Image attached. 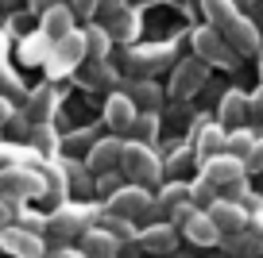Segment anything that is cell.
Masks as SVG:
<instances>
[{"label": "cell", "mask_w": 263, "mask_h": 258, "mask_svg": "<svg viewBox=\"0 0 263 258\" xmlns=\"http://www.w3.org/2000/svg\"><path fill=\"white\" fill-rule=\"evenodd\" d=\"M201 178H205L217 193H229L224 201L244 204V178H248V169H244V162H240V158L217 154V158H209L205 166H201Z\"/></svg>", "instance_id": "cell-2"}, {"label": "cell", "mask_w": 263, "mask_h": 258, "mask_svg": "<svg viewBox=\"0 0 263 258\" xmlns=\"http://www.w3.org/2000/svg\"><path fill=\"white\" fill-rule=\"evenodd\" d=\"M244 169H248V174H263V135H255V146H252V154L244 158Z\"/></svg>", "instance_id": "cell-30"}, {"label": "cell", "mask_w": 263, "mask_h": 258, "mask_svg": "<svg viewBox=\"0 0 263 258\" xmlns=\"http://www.w3.org/2000/svg\"><path fill=\"white\" fill-rule=\"evenodd\" d=\"M82 62H85V31H74V35H66V39H58L54 47H50L47 73L50 77H62V73L78 70Z\"/></svg>", "instance_id": "cell-8"}, {"label": "cell", "mask_w": 263, "mask_h": 258, "mask_svg": "<svg viewBox=\"0 0 263 258\" xmlns=\"http://www.w3.org/2000/svg\"><path fill=\"white\" fill-rule=\"evenodd\" d=\"M217 201H221V193H217V189L209 185L205 178H197L194 185H190V204H194L197 212H209V208H213Z\"/></svg>", "instance_id": "cell-27"}, {"label": "cell", "mask_w": 263, "mask_h": 258, "mask_svg": "<svg viewBox=\"0 0 263 258\" xmlns=\"http://www.w3.org/2000/svg\"><path fill=\"white\" fill-rule=\"evenodd\" d=\"M190 42H194V58H197V62H205L209 70H213V66H221V70H236V66H240V54L209 24L197 27V31L190 35Z\"/></svg>", "instance_id": "cell-4"}, {"label": "cell", "mask_w": 263, "mask_h": 258, "mask_svg": "<svg viewBox=\"0 0 263 258\" xmlns=\"http://www.w3.org/2000/svg\"><path fill=\"white\" fill-rule=\"evenodd\" d=\"M120 169L128 174L136 185L143 181H159L163 178V162L155 158L151 146H140V143H124V158H120Z\"/></svg>", "instance_id": "cell-7"}, {"label": "cell", "mask_w": 263, "mask_h": 258, "mask_svg": "<svg viewBox=\"0 0 263 258\" xmlns=\"http://www.w3.org/2000/svg\"><path fill=\"white\" fill-rule=\"evenodd\" d=\"M108 47H112V35H108V27H85V58H93V62H105Z\"/></svg>", "instance_id": "cell-24"}, {"label": "cell", "mask_w": 263, "mask_h": 258, "mask_svg": "<svg viewBox=\"0 0 263 258\" xmlns=\"http://www.w3.org/2000/svg\"><path fill=\"white\" fill-rule=\"evenodd\" d=\"M97 220V208L93 204H58L54 212L47 216V231L58 235V239H82Z\"/></svg>", "instance_id": "cell-3"}, {"label": "cell", "mask_w": 263, "mask_h": 258, "mask_svg": "<svg viewBox=\"0 0 263 258\" xmlns=\"http://www.w3.org/2000/svg\"><path fill=\"white\" fill-rule=\"evenodd\" d=\"M124 8H128V0H101V12H105L108 19H112L116 12H124Z\"/></svg>", "instance_id": "cell-34"}, {"label": "cell", "mask_w": 263, "mask_h": 258, "mask_svg": "<svg viewBox=\"0 0 263 258\" xmlns=\"http://www.w3.org/2000/svg\"><path fill=\"white\" fill-rule=\"evenodd\" d=\"M151 208H155V197H151L143 185H124L120 193H112V197H108V216L128 220V224L143 220Z\"/></svg>", "instance_id": "cell-6"}, {"label": "cell", "mask_w": 263, "mask_h": 258, "mask_svg": "<svg viewBox=\"0 0 263 258\" xmlns=\"http://www.w3.org/2000/svg\"><path fill=\"white\" fill-rule=\"evenodd\" d=\"M224 247L232 250V254H240V258H255L263 250V239L255 231H240V235H229L224 239Z\"/></svg>", "instance_id": "cell-26"}, {"label": "cell", "mask_w": 263, "mask_h": 258, "mask_svg": "<svg viewBox=\"0 0 263 258\" xmlns=\"http://www.w3.org/2000/svg\"><path fill=\"white\" fill-rule=\"evenodd\" d=\"M120 158H124V139L108 135V139H97V143L89 146V162H85V166L101 178V174H116Z\"/></svg>", "instance_id": "cell-10"}, {"label": "cell", "mask_w": 263, "mask_h": 258, "mask_svg": "<svg viewBox=\"0 0 263 258\" xmlns=\"http://www.w3.org/2000/svg\"><path fill=\"white\" fill-rule=\"evenodd\" d=\"M244 116H252V97L240 93V89H229L221 97V123H224V127H236Z\"/></svg>", "instance_id": "cell-20"}, {"label": "cell", "mask_w": 263, "mask_h": 258, "mask_svg": "<svg viewBox=\"0 0 263 258\" xmlns=\"http://www.w3.org/2000/svg\"><path fill=\"white\" fill-rule=\"evenodd\" d=\"M186 204H190V185H178V181H174V185H163V193L155 197V208H159V212H166L171 220L178 216Z\"/></svg>", "instance_id": "cell-21"}, {"label": "cell", "mask_w": 263, "mask_h": 258, "mask_svg": "<svg viewBox=\"0 0 263 258\" xmlns=\"http://www.w3.org/2000/svg\"><path fill=\"white\" fill-rule=\"evenodd\" d=\"M50 258H85V254H82V250H54Z\"/></svg>", "instance_id": "cell-38"}, {"label": "cell", "mask_w": 263, "mask_h": 258, "mask_svg": "<svg viewBox=\"0 0 263 258\" xmlns=\"http://www.w3.org/2000/svg\"><path fill=\"white\" fill-rule=\"evenodd\" d=\"M54 108H58V89L54 85H39V89L27 97V116H31L35 123H47L50 116H54Z\"/></svg>", "instance_id": "cell-19"}, {"label": "cell", "mask_w": 263, "mask_h": 258, "mask_svg": "<svg viewBox=\"0 0 263 258\" xmlns=\"http://www.w3.org/2000/svg\"><path fill=\"white\" fill-rule=\"evenodd\" d=\"M70 8H74V16H97L101 0H70Z\"/></svg>", "instance_id": "cell-32"}, {"label": "cell", "mask_w": 263, "mask_h": 258, "mask_svg": "<svg viewBox=\"0 0 263 258\" xmlns=\"http://www.w3.org/2000/svg\"><path fill=\"white\" fill-rule=\"evenodd\" d=\"M159 135V116L155 112H140L136 116V123L128 127V135H124V143H140V146H151Z\"/></svg>", "instance_id": "cell-22"}, {"label": "cell", "mask_w": 263, "mask_h": 258, "mask_svg": "<svg viewBox=\"0 0 263 258\" xmlns=\"http://www.w3.org/2000/svg\"><path fill=\"white\" fill-rule=\"evenodd\" d=\"M259 89H263V50H259Z\"/></svg>", "instance_id": "cell-39"}, {"label": "cell", "mask_w": 263, "mask_h": 258, "mask_svg": "<svg viewBox=\"0 0 263 258\" xmlns=\"http://www.w3.org/2000/svg\"><path fill=\"white\" fill-rule=\"evenodd\" d=\"M97 189H101V193H105V197H112V193H120V181H116V174H101V181H97Z\"/></svg>", "instance_id": "cell-33"}, {"label": "cell", "mask_w": 263, "mask_h": 258, "mask_svg": "<svg viewBox=\"0 0 263 258\" xmlns=\"http://www.w3.org/2000/svg\"><path fill=\"white\" fill-rule=\"evenodd\" d=\"M31 139H35V150H43V154H50V150H54V146H58V135H54V131L47 127V123H39Z\"/></svg>", "instance_id": "cell-29"}, {"label": "cell", "mask_w": 263, "mask_h": 258, "mask_svg": "<svg viewBox=\"0 0 263 258\" xmlns=\"http://www.w3.org/2000/svg\"><path fill=\"white\" fill-rule=\"evenodd\" d=\"M182 235H186L194 247H217V243L224 239V235L217 231V224L209 220V212H194V216L182 224Z\"/></svg>", "instance_id": "cell-16"}, {"label": "cell", "mask_w": 263, "mask_h": 258, "mask_svg": "<svg viewBox=\"0 0 263 258\" xmlns=\"http://www.w3.org/2000/svg\"><path fill=\"white\" fill-rule=\"evenodd\" d=\"M12 212H16V208H12V201H0V231H4V224L12 220Z\"/></svg>", "instance_id": "cell-37"}, {"label": "cell", "mask_w": 263, "mask_h": 258, "mask_svg": "<svg viewBox=\"0 0 263 258\" xmlns=\"http://www.w3.org/2000/svg\"><path fill=\"white\" fill-rule=\"evenodd\" d=\"M205 81H209V66L205 62H197V58H182V62L174 66V73H171V97L174 100H190Z\"/></svg>", "instance_id": "cell-9"}, {"label": "cell", "mask_w": 263, "mask_h": 258, "mask_svg": "<svg viewBox=\"0 0 263 258\" xmlns=\"http://www.w3.org/2000/svg\"><path fill=\"white\" fill-rule=\"evenodd\" d=\"M136 116H140V108H136L132 97H124V93H112V97L105 100V123L116 131V139L128 135V127L136 123Z\"/></svg>", "instance_id": "cell-12"}, {"label": "cell", "mask_w": 263, "mask_h": 258, "mask_svg": "<svg viewBox=\"0 0 263 258\" xmlns=\"http://www.w3.org/2000/svg\"><path fill=\"white\" fill-rule=\"evenodd\" d=\"M0 247L16 258H43V239L24 231V227H4L0 231Z\"/></svg>", "instance_id": "cell-14"}, {"label": "cell", "mask_w": 263, "mask_h": 258, "mask_svg": "<svg viewBox=\"0 0 263 258\" xmlns=\"http://www.w3.org/2000/svg\"><path fill=\"white\" fill-rule=\"evenodd\" d=\"M43 35H47L50 42H58V39H66V35H74L78 27H74V8L70 4H58V8H50L47 16H43V27H39Z\"/></svg>", "instance_id": "cell-17"}, {"label": "cell", "mask_w": 263, "mask_h": 258, "mask_svg": "<svg viewBox=\"0 0 263 258\" xmlns=\"http://www.w3.org/2000/svg\"><path fill=\"white\" fill-rule=\"evenodd\" d=\"M108 35H112L116 42H132L140 35V12H132V8L116 12V16L108 19Z\"/></svg>", "instance_id": "cell-23"}, {"label": "cell", "mask_w": 263, "mask_h": 258, "mask_svg": "<svg viewBox=\"0 0 263 258\" xmlns=\"http://www.w3.org/2000/svg\"><path fill=\"white\" fill-rule=\"evenodd\" d=\"M166 62H171V47H166V42H159V47H140V50L128 54V73L132 77H151V73H159Z\"/></svg>", "instance_id": "cell-11"}, {"label": "cell", "mask_w": 263, "mask_h": 258, "mask_svg": "<svg viewBox=\"0 0 263 258\" xmlns=\"http://www.w3.org/2000/svg\"><path fill=\"white\" fill-rule=\"evenodd\" d=\"M209 220L217 224V231H221V235L248 231V208H244V204H236V201H224V197L209 208Z\"/></svg>", "instance_id": "cell-13"}, {"label": "cell", "mask_w": 263, "mask_h": 258, "mask_svg": "<svg viewBox=\"0 0 263 258\" xmlns=\"http://www.w3.org/2000/svg\"><path fill=\"white\" fill-rule=\"evenodd\" d=\"M132 97L140 100V104H151V108L159 104V93H155V85H143V81H136V85H132Z\"/></svg>", "instance_id": "cell-31"}, {"label": "cell", "mask_w": 263, "mask_h": 258, "mask_svg": "<svg viewBox=\"0 0 263 258\" xmlns=\"http://www.w3.org/2000/svg\"><path fill=\"white\" fill-rule=\"evenodd\" d=\"M116 250H120V243H116L105 227H89V231L82 235V254L85 258H116Z\"/></svg>", "instance_id": "cell-18"}, {"label": "cell", "mask_w": 263, "mask_h": 258, "mask_svg": "<svg viewBox=\"0 0 263 258\" xmlns=\"http://www.w3.org/2000/svg\"><path fill=\"white\" fill-rule=\"evenodd\" d=\"M136 239L151 254H171V250H178V227L174 224H147Z\"/></svg>", "instance_id": "cell-15"}, {"label": "cell", "mask_w": 263, "mask_h": 258, "mask_svg": "<svg viewBox=\"0 0 263 258\" xmlns=\"http://www.w3.org/2000/svg\"><path fill=\"white\" fill-rule=\"evenodd\" d=\"M201 12H205V24L213 27L240 58L263 50V35H259V27H255V19L244 16L232 0H201Z\"/></svg>", "instance_id": "cell-1"}, {"label": "cell", "mask_w": 263, "mask_h": 258, "mask_svg": "<svg viewBox=\"0 0 263 258\" xmlns=\"http://www.w3.org/2000/svg\"><path fill=\"white\" fill-rule=\"evenodd\" d=\"M0 193H4V201H31V197H43L47 193V178H43L39 169L31 166H8L4 174H0Z\"/></svg>", "instance_id": "cell-5"}, {"label": "cell", "mask_w": 263, "mask_h": 258, "mask_svg": "<svg viewBox=\"0 0 263 258\" xmlns=\"http://www.w3.org/2000/svg\"><path fill=\"white\" fill-rule=\"evenodd\" d=\"M252 116H255V120H263V89L252 93Z\"/></svg>", "instance_id": "cell-35"}, {"label": "cell", "mask_w": 263, "mask_h": 258, "mask_svg": "<svg viewBox=\"0 0 263 258\" xmlns=\"http://www.w3.org/2000/svg\"><path fill=\"white\" fill-rule=\"evenodd\" d=\"M224 139H229V131H224V127H205V131H201L197 146H201L205 162H209V158H217V154H224Z\"/></svg>", "instance_id": "cell-28"}, {"label": "cell", "mask_w": 263, "mask_h": 258, "mask_svg": "<svg viewBox=\"0 0 263 258\" xmlns=\"http://www.w3.org/2000/svg\"><path fill=\"white\" fill-rule=\"evenodd\" d=\"M252 146H255V135H252L248 127L229 131V139H224V154H229V158H240V162L252 154Z\"/></svg>", "instance_id": "cell-25"}, {"label": "cell", "mask_w": 263, "mask_h": 258, "mask_svg": "<svg viewBox=\"0 0 263 258\" xmlns=\"http://www.w3.org/2000/svg\"><path fill=\"white\" fill-rule=\"evenodd\" d=\"M50 8H58V0H31V12H39V16H47Z\"/></svg>", "instance_id": "cell-36"}]
</instances>
